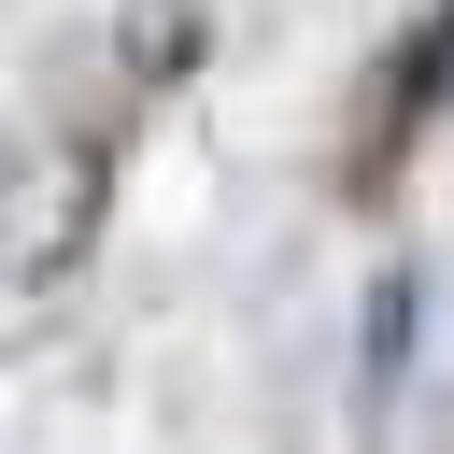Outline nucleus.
Masks as SVG:
<instances>
[{
  "label": "nucleus",
  "mask_w": 454,
  "mask_h": 454,
  "mask_svg": "<svg viewBox=\"0 0 454 454\" xmlns=\"http://www.w3.org/2000/svg\"><path fill=\"white\" fill-rule=\"evenodd\" d=\"M440 85H454V0H440V14H411V43H397V57L369 71V142H355V170H340L355 199H383V184H397V156L426 142Z\"/></svg>",
  "instance_id": "obj_1"
}]
</instances>
